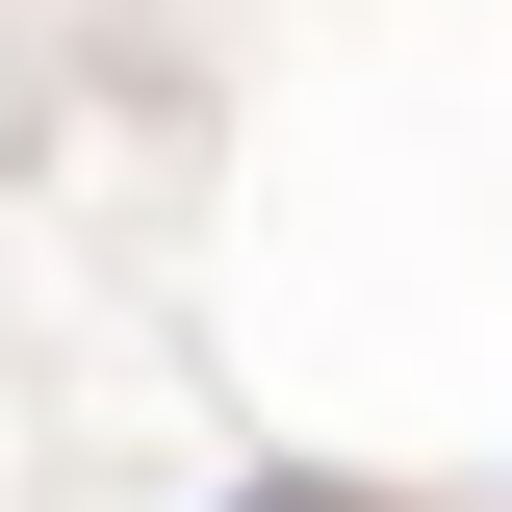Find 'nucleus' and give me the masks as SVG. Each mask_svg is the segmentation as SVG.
I'll return each instance as SVG.
<instances>
[{"label":"nucleus","instance_id":"f257e3e1","mask_svg":"<svg viewBox=\"0 0 512 512\" xmlns=\"http://www.w3.org/2000/svg\"><path fill=\"white\" fill-rule=\"evenodd\" d=\"M231 512H359V487H231Z\"/></svg>","mask_w":512,"mask_h":512}]
</instances>
